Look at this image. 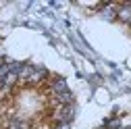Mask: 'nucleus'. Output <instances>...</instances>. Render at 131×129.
I'll use <instances>...</instances> for the list:
<instances>
[{
  "label": "nucleus",
  "mask_w": 131,
  "mask_h": 129,
  "mask_svg": "<svg viewBox=\"0 0 131 129\" xmlns=\"http://www.w3.org/2000/svg\"><path fill=\"white\" fill-rule=\"evenodd\" d=\"M75 115V106L73 104H67V106H58L54 112H52V119L58 121V123H69Z\"/></svg>",
  "instance_id": "f257e3e1"
},
{
  "label": "nucleus",
  "mask_w": 131,
  "mask_h": 129,
  "mask_svg": "<svg viewBox=\"0 0 131 129\" xmlns=\"http://www.w3.org/2000/svg\"><path fill=\"white\" fill-rule=\"evenodd\" d=\"M117 17H119L121 21H125V23H131V2L121 4V6L117 8Z\"/></svg>",
  "instance_id": "f03ea898"
},
{
  "label": "nucleus",
  "mask_w": 131,
  "mask_h": 129,
  "mask_svg": "<svg viewBox=\"0 0 131 129\" xmlns=\"http://www.w3.org/2000/svg\"><path fill=\"white\" fill-rule=\"evenodd\" d=\"M64 92H69V90H67V81H64V79H60V77L52 79V94L58 96V94H64Z\"/></svg>",
  "instance_id": "7ed1b4c3"
},
{
  "label": "nucleus",
  "mask_w": 131,
  "mask_h": 129,
  "mask_svg": "<svg viewBox=\"0 0 131 129\" xmlns=\"http://www.w3.org/2000/svg\"><path fill=\"white\" fill-rule=\"evenodd\" d=\"M102 17H104V19H108V21H112V19H117V10H114V8L108 4V6H104V8H102Z\"/></svg>",
  "instance_id": "20e7f679"
},
{
  "label": "nucleus",
  "mask_w": 131,
  "mask_h": 129,
  "mask_svg": "<svg viewBox=\"0 0 131 129\" xmlns=\"http://www.w3.org/2000/svg\"><path fill=\"white\" fill-rule=\"evenodd\" d=\"M98 129H104V127H98Z\"/></svg>",
  "instance_id": "39448f33"
}]
</instances>
